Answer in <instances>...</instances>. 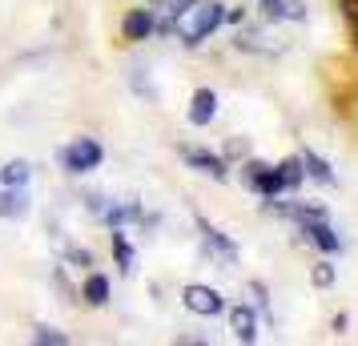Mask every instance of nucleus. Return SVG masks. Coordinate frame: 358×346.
<instances>
[{
	"mask_svg": "<svg viewBox=\"0 0 358 346\" xmlns=\"http://www.w3.org/2000/svg\"><path fill=\"white\" fill-rule=\"evenodd\" d=\"M222 24H226V4H217V0H194L189 8H181L178 17H173V33L185 45H201Z\"/></svg>",
	"mask_w": 358,
	"mask_h": 346,
	"instance_id": "obj_1",
	"label": "nucleus"
},
{
	"mask_svg": "<svg viewBox=\"0 0 358 346\" xmlns=\"http://www.w3.org/2000/svg\"><path fill=\"white\" fill-rule=\"evenodd\" d=\"M258 4V17L266 24H282L286 20V0H254Z\"/></svg>",
	"mask_w": 358,
	"mask_h": 346,
	"instance_id": "obj_18",
	"label": "nucleus"
},
{
	"mask_svg": "<svg viewBox=\"0 0 358 346\" xmlns=\"http://www.w3.org/2000/svg\"><path fill=\"white\" fill-rule=\"evenodd\" d=\"M286 20H306V4L302 0H286Z\"/></svg>",
	"mask_w": 358,
	"mask_h": 346,
	"instance_id": "obj_24",
	"label": "nucleus"
},
{
	"mask_svg": "<svg viewBox=\"0 0 358 346\" xmlns=\"http://www.w3.org/2000/svg\"><path fill=\"white\" fill-rule=\"evenodd\" d=\"M278 178H282V189L286 194H298V185L306 182V165H302V153L298 157H286V161H278Z\"/></svg>",
	"mask_w": 358,
	"mask_h": 346,
	"instance_id": "obj_13",
	"label": "nucleus"
},
{
	"mask_svg": "<svg viewBox=\"0 0 358 346\" xmlns=\"http://www.w3.org/2000/svg\"><path fill=\"white\" fill-rule=\"evenodd\" d=\"M245 8H226V24H242Z\"/></svg>",
	"mask_w": 358,
	"mask_h": 346,
	"instance_id": "obj_25",
	"label": "nucleus"
},
{
	"mask_svg": "<svg viewBox=\"0 0 358 346\" xmlns=\"http://www.w3.org/2000/svg\"><path fill=\"white\" fill-rule=\"evenodd\" d=\"M29 214V194L24 185H0V217L17 222V217Z\"/></svg>",
	"mask_w": 358,
	"mask_h": 346,
	"instance_id": "obj_11",
	"label": "nucleus"
},
{
	"mask_svg": "<svg viewBox=\"0 0 358 346\" xmlns=\"http://www.w3.org/2000/svg\"><path fill=\"white\" fill-rule=\"evenodd\" d=\"M242 185L250 189V194H258V198H278V194H286L274 165L270 161H254V157L242 165Z\"/></svg>",
	"mask_w": 358,
	"mask_h": 346,
	"instance_id": "obj_4",
	"label": "nucleus"
},
{
	"mask_svg": "<svg viewBox=\"0 0 358 346\" xmlns=\"http://www.w3.org/2000/svg\"><path fill=\"white\" fill-rule=\"evenodd\" d=\"M338 13L346 20V33H350V45L358 49V0H338Z\"/></svg>",
	"mask_w": 358,
	"mask_h": 346,
	"instance_id": "obj_19",
	"label": "nucleus"
},
{
	"mask_svg": "<svg viewBox=\"0 0 358 346\" xmlns=\"http://www.w3.org/2000/svg\"><path fill=\"white\" fill-rule=\"evenodd\" d=\"M346 322H350L346 314H334V322H330V326H334V334H346Z\"/></svg>",
	"mask_w": 358,
	"mask_h": 346,
	"instance_id": "obj_26",
	"label": "nucleus"
},
{
	"mask_svg": "<svg viewBox=\"0 0 358 346\" xmlns=\"http://www.w3.org/2000/svg\"><path fill=\"white\" fill-rule=\"evenodd\" d=\"M29 338H33L36 346H69V334H65V330H57V326H45V322H36Z\"/></svg>",
	"mask_w": 358,
	"mask_h": 346,
	"instance_id": "obj_17",
	"label": "nucleus"
},
{
	"mask_svg": "<svg viewBox=\"0 0 358 346\" xmlns=\"http://www.w3.org/2000/svg\"><path fill=\"white\" fill-rule=\"evenodd\" d=\"M178 153L194 173L210 178V182H229V161L222 157V153H213V149H206V145H189V141L178 145Z\"/></svg>",
	"mask_w": 358,
	"mask_h": 346,
	"instance_id": "obj_3",
	"label": "nucleus"
},
{
	"mask_svg": "<svg viewBox=\"0 0 358 346\" xmlns=\"http://www.w3.org/2000/svg\"><path fill=\"white\" fill-rule=\"evenodd\" d=\"M213 117H217V93L201 85V89H194V97H189V125L206 129Z\"/></svg>",
	"mask_w": 358,
	"mask_h": 346,
	"instance_id": "obj_8",
	"label": "nucleus"
},
{
	"mask_svg": "<svg viewBox=\"0 0 358 346\" xmlns=\"http://www.w3.org/2000/svg\"><path fill=\"white\" fill-rule=\"evenodd\" d=\"M181 302H185V310L201 314V318H213V314H222V310H226V298L217 294L213 286H201V282L185 286V290H181Z\"/></svg>",
	"mask_w": 358,
	"mask_h": 346,
	"instance_id": "obj_6",
	"label": "nucleus"
},
{
	"mask_svg": "<svg viewBox=\"0 0 358 346\" xmlns=\"http://www.w3.org/2000/svg\"><path fill=\"white\" fill-rule=\"evenodd\" d=\"M113 258H117V266H121L125 274H133V262H137V254H133L129 238H125V230H121V226L113 230Z\"/></svg>",
	"mask_w": 358,
	"mask_h": 346,
	"instance_id": "obj_16",
	"label": "nucleus"
},
{
	"mask_svg": "<svg viewBox=\"0 0 358 346\" xmlns=\"http://www.w3.org/2000/svg\"><path fill=\"white\" fill-rule=\"evenodd\" d=\"M197 233H201V250L210 254L213 262L222 266V270H229V266H238V246L229 242L226 233L217 230L213 222H206V217H197Z\"/></svg>",
	"mask_w": 358,
	"mask_h": 346,
	"instance_id": "obj_5",
	"label": "nucleus"
},
{
	"mask_svg": "<svg viewBox=\"0 0 358 346\" xmlns=\"http://www.w3.org/2000/svg\"><path fill=\"white\" fill-rule=\"evenodd\" d=\"M245 153H250V141H245V137H234V141H226V153H222V157H226V161H242Z\"/></svg>",
	"mask_w": 358,
	"mask_h": 346,
	"instance_id": "obj_21",
	"label": "nucleus"
},
{
	"mask_svg": "<svg viewBox=\"0 0 358 346\" xmlns=\"http://www.w3.org/2000/svg\"><path fill=\"white\" fill-rule=\"evenodd\" d=\"M302 165H306V178H314V182H322V185H334L338 178H334V169H330V161H322L318 153H302Z\"/></svg>",
	"mask_w": 358,
	"mask_h": 346,
	"instance_id": "obj_15",
	"label": "nucleus"
},
{
	"mask_svg": "<svg viewBox=\"0 0 358 346\" xmlns=\"http://www.w3.org/2000/svg\"><path fill=\"white\" fill-rule=\"evenodd\" d=\"M29 178H33V165L24 157H13V161L0 165V185H29Z\"/></svg>",
	"mask_w": 358,
	"mask_h": 346,
	"instance_id": "obj_14",
	"label": "nucleus"
},
{
	"mask_svg": "<svg viewBox=\"0 0 358 346\" xmlns=\"http://www.w3.org/2000/svg\"><path fill=\"white\" fill-rule=\"evenodd\" d=\"M229 330L238 343H258V314L254 306H229Z\"/></svg>",
	"mask_w": 358,
	"mask_h": 346,
	"instance_id": "obj_9",
	"label": "nucleus"
},
{
	"mask_svg": "<svg viewBox=\"0 0 358 346\" xmlns=\"http://www.w3.org/2000/svg\"><path fill=\"white\" fill-rule=\"evenodd\" d=\"M334 278H338V270L326 262V258H322L318 266H314V270H310V282H314L318 290H330V286H334Z\"/></svg>",
	"mask_w": 358,
	"mask_h": 346,
	"instance_id": "obj_20",
	"label": "nucleus"
},
{
	"mask_svg": "<svg viewBox=\"0 0 358 346\" xmlns=\"http://www.w3.org/2000/svg\"><path fill=\"white\" fill-rule=\"evenodd\" d=\"M101 161H105V149H101L97 137H73L61 149V165H65L69 173H93Z\"/></svg>",
	"mask_w": 358,
	"mask_h": 346,
	"instance_id": "obj_2",
	"label": "nucleus"
},
{
	"mask_svg": "<svg viewBox=\"0 0 358 346\" xmlns=\"http://www.w3.org/2000/svg\"><path fill=\"white\" fill-rule=\"evenodd\" d=\"M109 294H113L109 278L93 270V274L85 278V286H81V302H85V306H105V302H109Z\"/></svg>",
	"mask_w": 358,
	"mask_h": 346,
	"instance_id": "obj_12",
	"label": "nucleus"
},
{
	"mask_svg": "<svg viewBox=\"0 0 358 346\" xmlns=\"http://www.w3.org/2000/svg\"><path fill=\"white\" fill-rule=\"evenodd\" d=\"M298 233H302V242H306V246L322 250L326 258H334V254H342V238L334 233V226H330V217L306 222V226H298Z\"/></svg>",
	"mask_w": 358,
	"mask_h": 346,
	"instance_id": "obj_7",
	"label": "nucleus"
},
{
	"mask_svg": "<svg viewBox=\"0 0 358 346\" xmlns=\"http://www.w3.org/2000/svg\"><path fill=\"white\" fill-rule=\"evenodd\" d=\"M153 24H157V17L149 8H133L129 17L121 20V36L125 41H149L153 36Z\"/></svg>",
	"mask_w": 358,
	"mask_h": 346,
	"instance_id": "obj_10",
	"label": "nucleus"
},
{
	"mask_svg": "<svg viewBox=\"0 0 358 346\" xmlns=\"http://www.w3.org/2000/svg\"><path fill=\"white\" fill-rule=\"evenodd\" d=\"M194 0H153V8L162 13V17H178L181 8H189Z\"/></svg>",
	"mask_w": 358,
	"mask_h": 346,
	"instance_id": "obj_22",
	"label": "nucleus"
},
{
	"mask_svg": "<svg viewBox=\"0 0 358 346\" xmlns=\"http://www.w3.org/2000/svg\"><path fill=\"white\" fill-rule=\"evenodd\" d=\"M65 258L77 262V266H93V254H89L85 246H65Z\"/></svg>",
	"mask_w": 358,
	"mask_h": 346,
	"instance_id": "obj_23",
	"label": "nucleus"
}]
</instances>
